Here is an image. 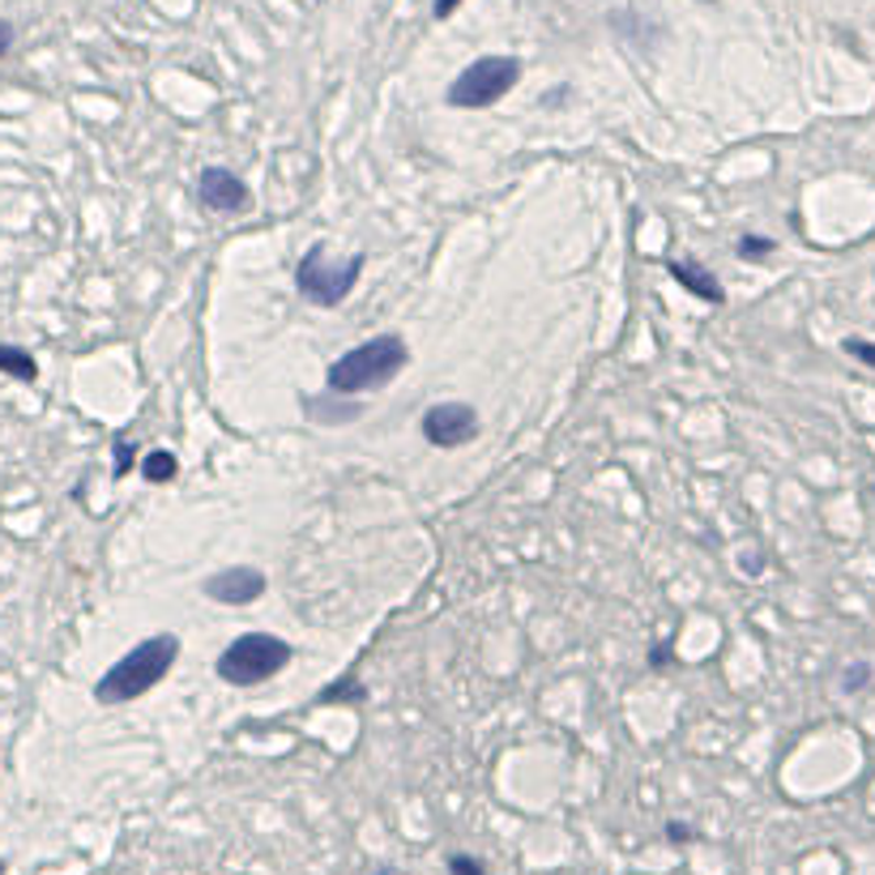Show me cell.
<instances>
[{
    "mask_svg": "<svg viewBox=\"0 0 875 875\" xmlns=\"http://www.w3.org/2000/svg\"><path fill=\"white\" fill-rule=\"evenodd\" d=\"M265 573L253 568V564H235V568H223V573H214V577H205L201 585V594L210 598V602H223V607H248V602H257L260 594H265Z\"/></svg>",
    "mask_w": 875,
    "mask_h": 875,
    "instance_id": "obj_8",
    "label": "cell"
},
{
    "mask_svg": "<svg viewBox=\"0 0 875 875\" xmlns=\"http://www.w3.org/2000/svg\"><path fill=\"white\" fill-rule=\"evenodd\" d=\"M376 875H393V872H376Z\"/></svg>",
    "mask_w": 875,
    "mask_h": 875,
    "instance_id": "obj_24",
    "label": "cell"
},
{
    "mask_svg": "<svg viewBox=\"0 0 875 875\" xmlns=\"http://www.w3.org/2000/svg\"><path fill=\"white\" fill-rule=\"evenodd\" d=\"M132 466V445L129 440H116L111 445V479H125Z\"/></svg>",
    "mask_w": 875,
    "mask_h": 875,
    "instance_id": "obj_16",
    "label": "cell"
},
{
    "mask_svg": "<svg viewBox=\"0 0 875 875\" xmlns=\"http://www.w3.org/2000/svg\"><path fill=\"white\" fill-rule=\"evenodd\" d=\"M521 82V61L517 56H479L474 65H466L449 86V107L461 111H479L491 107L509 95Z\"/></svg>",
    "mask_w": 875,
    "mask_h": 875,
    "instance_id": "obj_5",
    "label": "cell"
},
{
    "mask_svg": "<svg viewBox=\"0 0 875 875\" xmlns=\"http://www.w3.org/2000/svg\"><path fill=\"white\" fill-rule=\"evenodd\" d=\"M457 4H461V0H436V9H431V13H436V18H453Z\"/></svg>",
    "mask_w": 875,
    "mask_h": 875,
    "instance_id": "obj_21",
    "label": "cell"
},
{
    "mask_svg": "<svg viewBox=\"0 0 875 875\" xmlns=\"http://www.w3.org/2000/svg\"><path fill=\"white\" fill-rule=\"evenodd\" d=\"M0 376H13V381H22V385H34V381H39V359H34L26 346L0 342Z\"/></svg>",
    "mask_w": 875,
    "mask_h": 875,
    "instance_id": "obj_11",
    "label": "cell"
},
{
    "mask_svg": "<svg viewBox=\"0 0 875 875\" xmlns=\"http://www.w3.org/2000/svg\"><path fill=\"white\" fill-rule=\"evenodd\" d=\"M449 875H487V867L470 854H449Z\"/></svg>",
    "mask_w": 875,
    "mask_h": 875,
    "instance_id": "obj_18",
    "label": "cell"
},
{
    "mask_svg": "<svg viewBox=\"0 0 875 875\" xmlns=\"http://www.w3.org/2000/svg\"><path fill=\"white\" fill-rule=\"evenodd\" d=\"M842 351L850 359H858V363H867V367H875V342H867V338H845Z\"/></svg>",
    "mask_w": 875,
    "mask_h": 875,
    "instance_id": "obj_17",
    "label": "cell"
},
{
    "mask_svg": "<svg viewBox=\"0 0 875 875\" xmlns=\"http://www.w3.org/2000/svg\"><path fill=\"white\" fill-rule=\"evenodd\" d=\"M666 269H671V278L680 282L683 291L696 295L701 303H709V308H722V303H726V291H722V282L714 278V269H705L696 257H675Z\"/></svg>",
    "mask_w": 875,
    "mask_h": 875,
    "instance_id": "obj_9",
    "label": "cell"
},
{
    "mask_svg": "<svg viewBox=\"0 0 875 875\" xmlns=\"http://www.w3.org/2000/svg\"><path fill=\"white\" fill-rule=\"evenodd\" d=\"M367 257L363 253H351V257L333 260L324 244H312L299 265H295V291L303 295V303L312 308H338L346 303V295L359 287V274H363Z\"/></svg>",
    "mask_w": 875,
    "mask_h": 875,
    "instance_id": "obj_4",
    "label": "cell"
},
{
    "mask_svg": "<svg viewBox=\"0 0 875 875\" xmlns=\"http://www.w3.org/2000/svg\"><path fill=\"white\" fill-rule=\"evenodd\" d=\"M303 415L312 423H324V427H346V423L363 419V406L355 397H342V393H321V397H299Z\"/></svg>",
    "mask_w": 875,
    "mask_h": 875,
    "instance_id": "obj_10",
    "label": "cell"
},
{
    "mask_svg": "<svg viewBox=\"0 0 875 875\" xmlns=\"http://www.w3.org/2000/svg\"><path fill=\"white\" fill-rule=\"evenodd\" d=\"M175 474H180V457L175 453H167V449H150V453L141 457V479H146V483L162 487V483H171Z\"/></svg>",
    "mask_w": 875,
    "mask_h": 875,
    "instance_id": "obj_12",
    "label": "cell"
},
{
    "mask_svg": "<svg viewBox=\"0 0 875 875\" xmlns=\"http://www.w3.org/2000/svg\"><path fill=\"white\" fill-rule=\"evenodd\" d=\"M9 47H13V26L0 18V56H9Z\"/></svg>",
    "mask_w": 875,
    "mask_h": 875,
    "instance_id": "obj_20",
    "label": "cell"
},
{
    "mask_svg": "<svg viewBox=\"0 0 875 875\" xmlns=\"http://www.w3.org/2000/svg\"><path fill=\"white\" fill-rule=\"evenodd\" d=\"M175 658H180V637L175 632H154V637L137 641L120 662H111L98 675L95 701L98 705H129L137 696H146L150 687H159L167 680Z\"/></svg>",
    "mask_w": 875,
    "mask_h": 875,
    "instance_id": "obj_1",
    "label": "cell"
},
{
    "mask_svg": "<svg viewBox=\"0 0 875 875\" xmlns=\"http://www.w3.org/2000/svg\"><path fill=\"white\" fill-rule=\"evenodd\" d=\"M666 662H671V649L662 645V649H653V653H649V666H666Z\"/></svg>",
    "mask_w": 875,
    "mask_h": 875,
    "instance_id": "obj_22",
    "label": "cell"
},
{
    "mask_svg": "<svg viewBox=\"0 0 875 875\" xmlns=\"http://www.w3.org/2000/svg\"><path fill=\"white\" fill-rule=\"evenodd\" d=\"M295 649L274 632H239L214 662L218 680L231 687H260L291 666Z\"/></svg>",
    "mask_w": 875,
    "mask_h": 875,
    "instance_id": "obj_3",
    "label": "cell"
},
{
    "mask_svg": "<svg viewBox=\"0 0 875 875\" xmlns=\"http://www.w3.org/2000/svg\"><path fill=\"white\" fill-rule=\"evenodd\" d=\"M867 680H872V662H850L842 671V692L845 696H854V692L867 687Z\"/></svg>",
    "mask_w": 875,
    "mask_h": 875,
    "instance_id": "obj_15",
    "label": "cell"
},
{
    "mask_svg": "<svg viewBox=\"0 0 875 875\" xmlns=\"http://www.w3.org/2000/svg\"><path fill=\"white\" fill-rule=\"evenodd\" d=\"M666 842H671V845L692 842V829H687V824H680V820H671V824H666Z\"/></svg>",
    "mask_w": 875,
    "mask_h": 875,
    "instance_id": "obj_19",
    "label": "cell"
},
{
    "mask_svg": "<svg viewBox=\"0 0 875 875\" xmlns=\"http://www.w3.org/2000/svg\"><path fill=\"white\" fill-rule=\"evenodd\" d=\"M709 4H714V0H709Z\"/></svg>",
    "mask_w": 875,
    "mask_h": 875,
    "instance_id": "obj_25",
    "label": "cell"
},
{
    "mask_svg": "<svg viewBox=\"0 0 875 875\" xmlns=\"http://www.w3.org/2000/svg\"><path fill=\"white\" fill-rule=\"evenodd\" d=\"M410 363V346L406 338L397 333H376L367 342L351 346L346 355H338L324 372V385L329 393H342V397H359V393H376L397 381V372H406Z\"/></svg>",
    "mask_w": 875,
    "mask_h": 875,
    "instance_id": "obj_2",
    "label": "cell"
},
{
    "mask_svg": "<svg viewBox=\"0 0 875 875\" xmlns=\"http://www.w3.org/2000/svg\"><path fill=\"white\" fill-rule=\"evenodd\" d=\"M769 253H778V239H765V235H739L735 244V257L744 260H765Z\"/></svg>",
    "mask_w": 875,
    "mask_h": 875,
    "instance_id": "obj_14",
    "label": "cell"
},
{
    "mask_svg": "<svg viewBox=\"0 0 875 875\" xmlns=\"http://www.w3.org/2000/svg\"><path fill=\"white\" fill-rule=\"evenodd\" d=\"M367 692H363V683L359 680H338V683H329V687H321L317 692V701L321 705H359Z\"/></svg>",
    "mask_w": 875,
    "mask_h": 875,
    "instance_id": "obj_13",
    "label": "cell"
},
{
    "mask_svg": "<svg viewBox=\"0 0 875 875\" xmlns=\"http://www.w3.org/2000/svg\"><path fill=\"white\" fill-rule=\"evenodd\" d=\"M479 410L470 406V402H436V406H427L419 419V431L423 440L431 445V449H445V453H453V449H466L474 436H479Z\"/></svg>",
    "mask_w": 875,
    "mask_h": 875,
    "instance_id": "obj_6",
    "label": "cell"
},
{
    "mask_svg": "<svg viewBox=\"0 0 875 875\" xmlns=\"http://www.w3.org/2000/svg\"><path fill=\"white\" fill-rule=\"evenodd\" d=\"M4 872H9V863H4V858H0V875H4Z\"/></svg>",
    "mask_w": 875,
    "mask_h": 875,
    "instance_id": "obj_23",
    "label": "cell"
},
{
    "mask_svg": "<svg viewBox=\"0 0 875 875\" xmlns=\"http://www.w3.org/2000/svg\"><path fill=\"white\" fill-rule=\"evenodd\" d=\"M196 201L210 214H248L253 210V189L227 167H205L196 175Z\"/></svg>",
    "mask_w": 875,
    "mask_h": 875,
    "instance_id": "obj_7",
    "label": "cell"
}]
</instances>
